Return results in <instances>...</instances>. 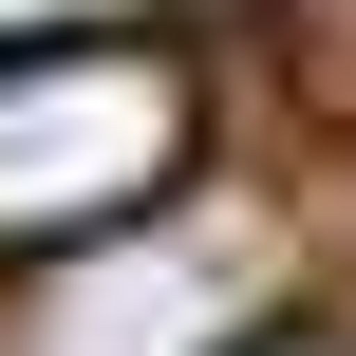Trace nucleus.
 <instances>
[{"instance_id": "nucleus-2", "label": "nucleus", "mask_w": 356, "mask_h": 356, "mask_svg": "<svg viewBox=\"0 0 356 356\" xmlns=\"http://www.w3.org/2000/svg\"><path fill=\"white\" fill-rule=\"evenodd\" d=\"M244 319H263V244L244 225H113V244L19 263L0 356H244Z\"/></svg>"}, {"instance_id": "nucleus-3", "label": "nucleus", "mask_w": 356, "mask_h": 356, "mask_svg": "<svg viewBox=\"0 0 356 356\" xmlns=\"http://www.w3.org/2000/svg\"><path fill=\"white\" fill-rule=\"evenodd\" d=\"M244 356H338V338H244Z\"/></svg>"}, {"instance_id": "nucleus-1", "label": "nucleus", "mask_w": 356, "mask_h": 356, "mask_svg": "<svg viewBox=\"0 0 356 356\" xmlns=\"http://www.w3.org/2000/svg\"><path fill=\"white\" fill-rule=\"evenodd\" d=\"M188 169V56L169 38H19L0 56V263L150 225Z\"/></svg>"}]
</instances>
